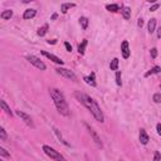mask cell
<instances>
[{
	"mask_svg": "<svg viewBox=\"0 0 161 161\" xmlns=\"http://www.w3.org/2000/svg\"><path fill=\"white\" fill-rule=\"evenodd\" d=\"M76 98H77L80 103H82L84 107H86L88 111H90L93 117L96 118L98 122H103L105 121V116H103V113L102 111H101V108H100V106L97 105V102L93 98H91L90 96H87V95H84V93H80V92H76Z\"/></svg>",
	"mask_w": 161,
	"mask_h": 161,
	"instance_id": "6da1fadb",
	"label": "cell"
},
{
	"mask_svg": "<svg viewBox=\"0 0 161 161\" xmlns=\"http://www.w3.org/2000/svg\"><path fill=\"white\" fill-rule=\"evenodd\" d=\"M50 97H52L58 112L63 116H69V107L64 98V95L59 90H57V88H52V90H50Z\"/></svg>",
	"mask_w": 161,
	"mask_h": 161,
	"instance_id": "7a4b0ae2",
	"label": "cell"
},
{
	"mask_svg": "<svg viewBox=\"0 0 161 161\" xmlns=\"http://www.w3.org/2000/svg\"><path fill=\"white\" fill-rule=\"evenodd\" d=\"M43 151L47 156H49V157L53 159L54 161H66V157L63 155H61V152H58L57 150H54L53 147H50L48 145L43 146Z\"/></svg>",
	"mask_w": 161,
	"mask_h": 161,
	"instance_id": "3957f363",
	"label": "cell"
},
{
	"mask_svg": "<svg viewBox=\"0 0 161 161\" xmlns=\"http://www.w3.org/2000/svg\"><path fill=\"white\" fill-rule=\"evenodd\" d=\"M27 61L30 63V64L37 67L38 69H40V71H45L47 69V66L38 57H35V56H27Z\"/></svg>",
	"mask_w": 161,
	"mask_h": 161,
	"instance_id": "277c9868",
	"label": "cell"
},
{
	"mask_svg": "<svg viewBox=\"0 0 161 161\" xmlns=\"http://www.w3.org/2000/svg\"><path fill=\"white\" fill-rule=\"evenodd\" d=\"M57 73L59 76H62V77H64V78H68V79H72V80H77V76H76L73 72L69 71V69H67V68H57Z\"/></svg>",
	"mask_w": 161,
	"mask_h": 161,
	"instance_id": "5b68a950",
	"label": "cell"
},
{
	"mask_svg": "<svg viewBox=\"0 0 161 161\" xmlns=\"http://www.w3.org/2000/svg\"><path fill=\"white\" fill-rule=\"evenodd\" d=\"M16 115L22 118V120H23L28 126H30L32 129L34 127V124H33V121H32V117L29 116L28 113H25V112H23V111H16Z\"/></svg>",
	"mask_w": 161,
	"mask_h": 161,
	"instance_id": "8992f818",
	"label": "cell"
},
{
	"mask_svg": "<svg viewBox=\"0 0 161 161\" xmlns=\"http://www.w3.org/2000/svg\"><path fill=\"white\" fill-rule=\"evenodd\" d=\"M86 127H87V129H88V131H90V135H91V136H92V138H93V141H95V142H96V145H97V146H98V147H101V149H102V147H103V143H102V141H101V138L98 137V135H97V133L95 132V130H93V129H92V127H90V126H88V125H86Z\"/></svg>",
	"mask_w": 161,
	"mask_h": 161,
	"instance_id": "52a82bcc",
	"label": "cell"
},
{
	"mask_svg": "<svg viewBox=\"0 0 161 161\" xmlns=\"http://www.w3.org/2000/svg\"><path fill=\"white\" fill-rule=\"evenodd\" d=\"M42 54H43L44 57H47L48 59H50V61H52V62L57 63V64H61V66H62L63 63H64V62H63L61 58H58L57 56H54V54H52V53H48V52H45V50H42Z\"/></svg>",
	"mask_w": 161,
	"mask_h": 161,
	"instance_id": "ba28073f",
	"label": "cell"
},
{
	"mask_svg": "<svg viewBox=\"0 0 161 161\" xmlns=\"http://www.w3.org/2000/svg\"><path fill=\"white\" fill-rule=\"evenodd\" d=\"M121 52H122V57H124L125 59H127V58L130 57L131 50H130L129 42H127V40H124V42H122V44H121Z\"/></svg>",
	"mask_w": 161,
	"mask_h": 161,
	"instance_id": "9c48e42d",
	"label": "cell"
},
{
	"mask_svg": "<svg viewBox=\"0 0 161 161\" xmlns=\"http://www.w3.org/2000/svg\"><path fill=\"white\" fill-rule=\"evenodd\" d=\"M35 15H37V10L35 9H27L24 11V14H23V18L25 20H29V19H33Z\"/></svg>",
	"mask_w": 161,
	"mask_h": 161,
	"instance_id": "30bf717a",
	"label": "cell"
},
{
	"mask_svg": "<svg viewBox=\"0 0 161 161\" xmlns=\"http://www.w3.org/2000/svg\"><path fill=\"white\" fill-rule=\"evenodd\" d=\"M140 142L142 145H147V142H149V135L146 133V131L143 129L140 130Z\"/></svg>",
	"mask_w": 161,
	"mask_h": 161,
	"instance_id": "8fae6325",
	"label": "cell"
},
{
	"mask_svg": "<svg viewBox=\"0 0 161 161\" xmlns=\"http://www.w3.org/2000/svg\"><path fill=\"white\" fill-rule=\"evenodd\" d=\"M95 77H96L95 73H91L90 76H88V77H84L83 79L86 80V83H87V84H90V86H92V87H96V84H97V83H96Z\"/></svg>",
	"mask_w": 161,
	"mask_h": 161,
	"instance_id": "7c38bea8",
	"label": "cell"
},
{
	"mask_svg": "<svg viewBox=\"0 0 161 161\" xmlns=\"http://www.w3.org/2000/svg\"><path fill=\"white\" fill-rule=\"evenodd\" d=\"M74 6H76L74 3H63L62 6H61V10H62L63 14H66V13L71 9V8H74Z\"/></svg>",
	"mask_w": 161,
	"mask_h": 161,
	"instance_id": "4fadbf2b",
	"label": "cell"
},
{
	"mask_svg": "<svg viewBox=\"0 0 161 161\" xmlns=\"http://www.w3.org/2000/svg\"><path fill=\"white\" fill-rule=\"evenodd\" d=\"M106 9L108 11H112V13H117L121 10V8L118 4H108V5H106Z\"/></svg>",
	"mask_w": 161,
	"mask_h": 161,
	"instance_id": "5bb4252c",
	"label": "cell"
},
{
	"mask_svg": "<svg viewBox=\"0 0 161 161\" xmlns=\"http://www.w3.org/2000/svg\"><path fill=\"white\" fill-rule=\"evenodd\" d=\"M121 13H122V16H124L126 20H129L131 18V9H130L129 6H124V8H122Z\"/></svg>",
	"mask_w": 161,
	"mask_h": 161,
	"instance_id": "9a60e30c",
	"label": "cell"
},
{
	"mask_svg": "<svg viewBox=\"0 0 161 161\" xmlns=\"http://www.w3.org/2000/svg\"><path fill=\"white\" fill-rule=\"evenodd\" d=\"M0 105H1V108L4 109V111H5V113H6V115L11 117V116H13V112H11V109H10V107H9V106L6 105V102H5V101H0Z\"/></svg>",
	"mask_w": 161,
	"mask_h": 161,
	"instance_id": "2e32d148",
	"label": "cell"
},
{
	"mask_svg": "<svg viewBox=\"0 0 161 161\" xmlns=\"http://www.w3.org/2000/svg\"><path fill=\"white\" fill-rule=\"evenodd\" d=\"M0 16H1V19H4V20H9L13 16V10H4V11H1Z\"/></svg>",
	"mask_w": 161,
	"mask_h": 161,
	"instance_id": "e0dca14e",
	"label": "cell"
},
{
	"mask_svg": "<svg viewBox=\"0 0 161 161\" xmlns=\"http://www.w3.org/2000/svg\"><path fill=\"white\" fill-rule=\"evenodd\" d=\"M147 29H149L150 33H154L155 32V29H156V19L155 18H152L149 22V24H147Z\"/></svg>",
	"mask_w": 161,
	"mask_h": 161,
	"instance_id": "ac0fdd59",
	"label": "cell"
},
{
	"mask_svg": "<svg viewBox=\"0 0 161 161\" xmlns=\"http://www.w3.org/2000/svg\"><path fill=\"white\" fill-rule=\"evenodd\" d=\"M87 39H83L82 40V43H80L79 45H78V53L79 54H84V52H86V47H87Z\"/></svg>",
	"mask_w": 161,
	"mask_h": 161,
	"instance_id": "d6986e66",
	"label": "cell"
},
{
	"mask_svg": "<svg viewBox=\"0 0 161 161\" xmlns=\"http://www.w3.org/2000/svg\"><path fill=\"white\" fill-rule=\"evenodd\" d=\"M48 24H44L43 27H40L39 29H38V32H37V34L39 35V37H43V35H45L47 34V32H48Z\"/></svg>",
	"mask_w": 161,
	"mask_h": 161,
	"instance_id": "ffe728a7",
	"label": "cell"
},
{
	"mask_svg": "<svg viewBox=\"0 0 161 161\" xmlns=\"http://www.w3.org/2000/svg\"><path fill=\"white\" fill-rule=\"evenodd\" d=\"M160 71H161L160 67H159V66H155L154 68H151V69L145 74V77H149V76H151V74H157V73H160Z\"/></svg>",
	"mask_w": 161,
	"mask_h": 161,
	"instance_id": "44dd1931",
	"label": "cell"
},
{
	"mask_svg": "<svg viewBox=\"0 0 161 161\" xmlns=\"http://www.w3.org/2000/svg\"><path fill=\"white\" fill-rule=\"evenodd\" d=\"M109 68L111 71H117L118 69V58H113L111 61V64H109Z\"/></svg>",
	"mask_w": 161,
	"mask_h": 161,
	"instance_id": "7402d4cb",
	"label": "cell"
},
{
	"mask_svg": "<svg viewBox=\"0 0 161 161\" xmlns=\"http://www.w3.org/2000/svg\"><path fill=\"white\" fill-rule=\"evenodd\" d=\"M79 24H80V27H82V29H87V27H88V19L86 18V16L79 18Z\"/></svg>",
	"mask_w": 161,
	"mask_h": 161,
	"instance_id": "603a6c76",
	"label": "cell"
},
{
	"mask_svg": "<svg viewBox=\"0 0 161 161\" xmlns=\"http://www.w3.org/2000/svg\"><path fill=\"white\" fill-rule=\"evenodd\" d=\"M54 132H56V135H57V137H58L59 140H61V141H62L63 143H64V145H66V146H69V143H68V142H67V141H66V140H64V138H63V136H62V133H61V132H59V130H57V129H54Z\"/></svg>",
	"mask_w": 161,
	"mask_h": 161,
	"instance_id": "cb8c5ba5",
	"label": "cell"
},
{
	"mask_svg": "<svg viewBox=\"0 0 161 161\" xmlns=\"http://www.w3.org/2000/svg\"><path fill=\"white\" fill-rule=\"evenodd\" d=\"M6 138H8V136H6V131L4 130V127H0V140H1V141H5Z\"/></svg>",
	"mask_w": 161,
	"mask_h": 161,
	"instance_id": "d4e9b609",
	"label": "cell"
},
{
	"mask_svg": "<svg viewBox=\"0 0 161 161\" xmlns=\"http://www.w3.org/2000/svg\"><path fill=\"white\" fill-rule=\"evenodd\" d=\"M0 155H1L3 157H10V154L4 149V147H0Z\"/></svg>",
	"mask_w": 161,
	"mask_h": 161,
	"instance_id": "484cf974",
	"label": "cell"
},
{
	"mask_svg": "<svg viewBox=\"0 0 161 161\" xmlns=\"http://www.w3.org/2000/svg\"><path fill=\"white\" fill-rule=\"evenodd\" d=\"M116 83H117V86H121L122 84V82H121V72L120 71L116 72Z\"/></svg>",
	"mask_w": 161,
	"mask_h": 161,
	"instance_id": "4316f807",
	"label": "cell"
},
{
	"mask_svg": "<svg viewBox=\"0 0 161 161\" xmlns=\"http://www.w3.org/2000/svg\"><path fill=\"white\" fill-rule=\"evenodd\" d=\"M154 102H156V103L161 102V95H160V93H155V95H154Z\"/></svg>",
	"mask_w": 161,
	"mask_h": 161,
	"instance_id": "83f0119b",
	"label": "cell"
},
{
	"mask_svg": "<svg viewBox=\"0 0 161 161\" xmlns=\"http://www.w3.org/2000/svg\"><path fill=\"white\" fill-rule=\"evenodd\" d=\"M150 53H151V58H154V59H155L156 57H157V49H156V48H152Z\"/></svg>",
	"mask_w": 161,
	"mask_h": 161,
	"instance_id": "f1b7e54d",
	"label": "cell"
},
{
	"mask_svg": "<svg viewBox=\"0 0 161 161\" xmlns=\"http://www.w3.org/2000/svg\"><path fill=\"white\" fill-rule=\"evenodd\" d=\"M154 161H161V154L159 151L155 152V156H154Z\"/></svg>",
	"mask_w": 161,
	"mask_h": 161,
	"instance_id": "f546056e",
	"label": "cell"
},
{
	"mask_svg": "<svg viewBox=\"0 0 161 161\" xmlns=\"http://www.w3.org/2000/svg\"><path fill=\"white\" fill-rule=\"evenodd\" d=\"M159 8H160V4H159V3H155L154 5H152V6L150 8V10H151V11H155V10H157Z\"/></svg>",
	"mask_w": 161,
	"mask_h": 161,
	"instance_id": "4dcf8cb0",
	"label": "cell"
},
{
	"mask_svg": "<svg viewBox=\"0 0 161 161\" xmlns=\"http://www.w3.org/2000/svg\"><path fill=\"white\" fill-rule=\"evenodd\" d=\"M64 47H66L67 52H72V45L68 43V42H66V43H64Z\"/></svg>",
	"mask_w": 161,
	"mask_h": 161,
	"instance_id": "1f68e13d",
	"label": "cell"
},
{
	"mask_svg": "<svg viewBox=\"0 0 161 161\" xmlns=\"http://www.w3.org/2000/svg\"><path fill=\"white\" fill-rule=\"evenodd\" d=\"M156 130H157V133L161 136V125H160V124H159L157 126H156Z\"/></svg>",
	"mask_w": 161,
	"mask_h": 161,
	"instance_id": "d6a6232c",
	"label": "cell"
},
{
	"mask_svg": "<svg viewBox=\"0 0 161 161\" xmlns=\"http://www.w3.org/2000/svg\"><path fill=\"white\" fill-rule=\"evenodd\" d=\"M137 25H138V27H142V25H143V19H138Z\"/></svg>",
	"mask_w": 161,
	"mask_h": 161,
	"instance_id": "836d02e7",
	"label": "cell"
},
{
	"mask_svg": "<svg viewBox=\"0 0 161 161\" xmlns=\"http://www.w3.org/2000/svg\"><path fill=\"white\" fill-rule=\"evenodd\" d=\"M58 18V14H57V13H54V14L52 15V20H56Z\"/></svg>",
	"mask_w": 161,
	"mask_h": 161,
	"instance_id": "e575fe53",
	"label": "cell"
},
{
	"mask_svg": "<svg viewBox=\"0 0 161 161\" xmlns=\"http://www.w3.org/2000/svg\"><path fill=\"white\" fill-rule=\"evenodd\" d=\"M157 38H161V27L157 29Z\"/></svg>",
	"mask_w": 161,
	"mask_h": 161,
	"instance_id": "d590c367",
	"label": "cell"
},
{
	"mask_svg": "<svg viewBox=\"0 0 161 161\" xmlns=\"http://www.w3.org/2000/svg\"><path fill=\"white\" fill-rule=\"evenodd\" d=\"M50 43H52V44H56L57 40H48V44H50Z\"/></svg>",
	"mask_w": 161,
	"mask_h": 161,
	"instance_id": "8d00e7d4",
	"label": "cell"
},
{
	"mask_svg": "<svg viewBox=\"0 0 161 161\" xmlns=\"http://www.w3.org/2000/svg\"><path fill=\"white\" fill-rule=\"evenodd\" d=\"M160 88H161V84H160Z\"/></svg>",
	"mask_w": 161,
	"mask_h": 161,
	"instance_id": "74e56055",
	"label": "cell"
},
{
	"mask_svg": "<svg viewBox=\"0 0 161 161\" xmlns=\"http://www.w3.org/2000/svg\"><path fill=\"white\" fill-rule=\"evenodd\" d=\"M0 161H3V160H0Z\"/></svg>",
	"mask_w": 161,
	"mask_h": 161,
	"instance_id": "f35d334b",
	"label": "cell"
},
{
	"mask_svg": "<svg viewBox=\"0 0 161 161\" xmlns=\"http://www.w3.org/2000/svg\"><path fill=\"white\" fill-rule=\"evenodd\" d=\"M121 161H124V160H121Z\"/></svg>",
	"mask_w": 161,
	"mask_h": 161,
	"instance_id": "ab89813d",
	"label": "cell"
}]
</instances>
